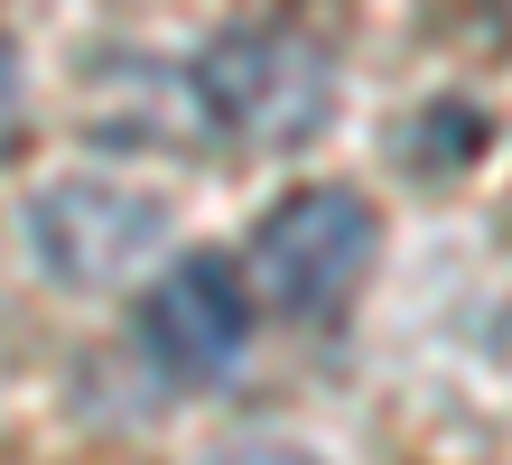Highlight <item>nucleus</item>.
Masks as SVG:
<instances>
[{
  "instance_id": "f257e3e1",
  "label": "nucleus",
  "mask_w": 512,
  "mask_h": 465,
  "mask_svg": "<svg viewBox=\"0 0 512 465\" xmlns=\"http://www.w3.org/2000/svg\"><path fill=\"white\" fill-rule=\"evenodd\" d=\"M196 93H205V112H215L233 140L289 149V140L326 131L336 66H326V47H308L298 28H233L224 47L196 56Z\"/></svg>"
},
{
  "instance_id": "f03ea898",
  "label": "nucleus",
  "mask_w": 512,
  "mask_h": 465,
  "mask_svg": "<svg viewBox=\"0 0 512 465\" xmlns=\"http://www.w3.org/2000/svg\"><path fill=\"white\" fill-rule=\"evenodd\" d=\"M373 205L354 196V186H308V196H289V205H270L261 214V233H252V279H261V298L280 307V317H336V307L354 298V279L373 270Z\"/></svg>"
},
{
  "instance_id": "7ed1b4c3",
  "label": "nucleus",
  "mask_w": 512,
  "mask_h": 465,
  "mask_svg": "<svg viewBox=\"0 0 512 465\" xmlns=\"http://www.w3.org/2000/svg\"><path fill=\"white\" fill-rule=\"evenodd\" d=\"M140 345L168 382H224L252 345V298L243 270L224 252H187L159 270V289L140 298Z\"/></svg>"
},
{
  "instance_id": "20e7f679",
  "label": "nucleus",
  "mask_w": 512,
  "mask_h": 465,
  "mask_svg": "<svg viewBox=\"0 0 512 465\" xmlns=\"http://www.w3.org/2000/svg\"><path fill=\"white\" fill-rule=\"evenodd\" d=\"M159 233H168V205L122 186V177H75V186H47L28 205V242H38L47 279H75V289L122 279Z\"/></svg>"
},
{
  "instance_id": "39448f33",
  "label": "nucleus",
  "mask_w": 512,
  "mask_h": 465,
  "mask_svg": "<svg viewBox=\"0 0 512 465\" xmlns=\"http://www.w3.org/2000/svg\"><path fill=\"white\" fill-rule=\"evenodd\" d=\"M19 149V47L0 38V159Z\"/></svg>"
},
{
  "instance_id": "423d86ee",
  "label": "nucleus",
  "mask_w": 512,
  "mask_h": 465,
  "mask_svg": "<svg viewBox=\"0 0 512 465\" xmlns=\"http://www.w3.org/2000/svg\"><path fill=\"white\" fill-rule=\"evenodd\" d=\"M215 465H317L308 447H280V438H252V447H224Z\"/></svg>"
}]
</instances>
